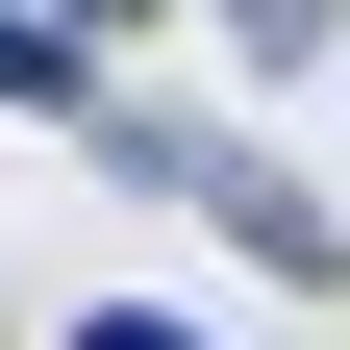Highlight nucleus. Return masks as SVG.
I'll use <instances>...</instances> for the list:
<instances>
[{"mask_svg":"<svg viewBox=\"0 0 350 350\" xmlns=\"http://www.w3.org/2000/svg\"><path fill=\"white\" fill-rule=\"evenodd\" d=\"M100 125H125V100H100ZM125 175H150V200H200L250 275H350V200H300L275 150H175V125H125Z\"/></svg>","mask_w":350,"mask_h":350,"instance_id":"1","label":"nucleus"},{"mask_svg":"<svg viewBox=\"0 0 350 350\" xmlns=\"http://www.w3.org/2000/svg\"><path fill=\"white\" fill-rule=\"evenodd\" d=\"M0 125H100V51H75L51 0H0Z\"/></svg>","mask_w":350,"mask_h":350,"instance_id":"2","label":"nucleus"},{"mask_svg":"<svg viewBox=\"0 0 350 350\" xmlns=\"http://www.w3.org/2000/svg\"><path fill=\"white\" fill-rule=\"evenodd\" d=\"M226 51H250V75H325V51H350V0H226Z\"/></svg>","mask_w":350,"mask_h":350,"instance_id":"3","label":"nucleus"},{"mask_svg":"<svg viewBox=\"0 0 350 350\" xmlns=\"http://www.w3.org/2000/svg\"><path fill=\"white\" fill-rule=\"evenodd\" d=\"M75 350H200V325H175V300H100V325H75Z\"/></svg>","mask_w":350,"mask_h":350,"instance_id":"4","label":"nucleus"},{"mask_svg":"<svg viewBox=\"0 0 350 350\" xmlns=\"http://www.w3.org/2000/svg\"><path fill=\"white\" fill-rule=\"evenodd\" d=\"M51 25H75V51H125V25H150V0H51Z\"/></svg>","mask_w":350,"mask_h":350,"instance_id":"5","label":"nucleus"}]
</instances>
